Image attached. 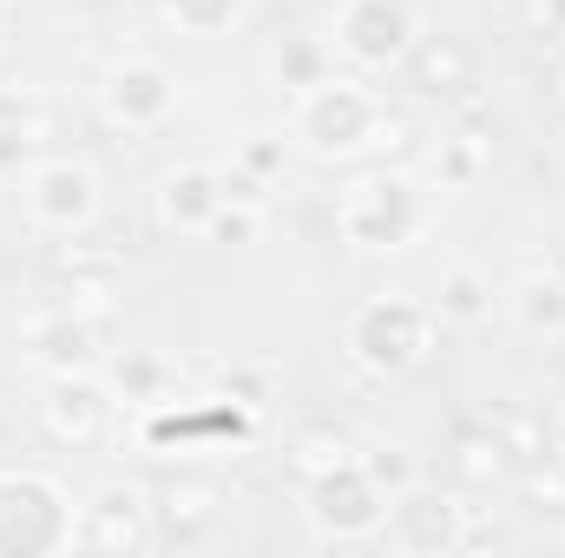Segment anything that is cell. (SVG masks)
<instances>
[{
	"label": "cell",
	"mask_w": 565,
	"mask_h": 558,
	"mask_svg": "<svg viewBox=\"0 0 565 558\" xmlns=\"http://www.w3.org/2000/svg\"><path fill=\"white\" fill-rule=\"evenodd\" d=\"M493 309V282L480 277V270H467V264H454L440 289H434V315L440 322H480Z\"/></svg>",
	"instance_id": "25"
},
{
	"label": "cell",
	"mask_w": 565,
	"mask_h": 558,
	"mask_svg": "<svg viewBox=\"0 0 565 558\" xmlns=\"http://www.w3.org/2000/svg\"><path fill=\"white\" fill-rule=\"evenodd\" d=\"M415 40H422V20L408 0H342L329 46L355 73H395V66H408Z\"/></svg>",
	"instance_id": "6"
},
{
	"label": "cell",
	"mask_w": 565,
	"mask_h": 558,
	"mask_svg": "<svg viewBox=\"0 0 565 558\" xmlns=\"http://www.w3.org/2000/svg\"><path fill=\"white\" fill-rule=\"evenodd\" d=\"M480 171H487V139L473 126H454L447 139L434 144V184L440 191H467Z\"/></svg>",
	"instance_id": "24"
},
{
	"label": "cell",
	"mask_w": 565,
	"mask_h": 558,
	"mask_svg": "<svg viewBox=\"0 0 565 558\" xmlns=\"http://www.w3.org/2000/svg\"><path fill=\"white\" fill-rule=\"evenodd\" d=\"M375 539H382L388 552H402V558H447V552H460V546H480L473 506H467L460 493L427 486V480H415L408 493L388 500V519H382Z\"/></svg>",
	"instance_id": "5"
},
{
	"label": "cell",
	"mask_w": 565,
	"mask_h": 558,
	"mask_svg": "<svg viewBox=\"0 0 565 558\" xmlns=\"http://www.w3.org/2000/svg\"><path fill=\"white\" fill-rule=\"evenodd\" d=\"M164 20L178 33H191V40H211V33H224L237 20V0H164Z\"/></svg>",
	"instance_id": "29"
},
{
	"label": "cell",
	"mask_w": 565,
	"mask_h": 558,
	"mask_svg": "<svg viewBox=\"0 0 565 558\" xmlns=\"http://www.w3.org/2000/svg\"><path fill=\"white\" fill-rule=\"evenodd\" d=\"M415 126L355 73H329L322 86L289 99V144L322 164H369L388 151H408Z\"/></svg>",
	"instance_id": "1"
},
{
	"label": "cell",
	"mask_w": 565,
	"mask_h": 558,
	"mask_svg": "<svg viewBox=\"0 0 565 558\" xmlns=\"http://www.w3.org/2000/svg\"><path fill=\"white\" fill-rule=\"evenodd\" d=\"M40 139H46V112H40V99L20 93V86H0V171H13Z\"/></svg>",
	"instance_id": "22"
},
{
	"label": "cell",
	"mask_w": 565,
	"mask_h": 558,
	"mask_svg": "<svg viewBox=\"0 0 565 558\" xmlns=\"http://www.w3.org/2000/svg\"><path fill=\"white\" fill-rule=\"evenodd\" d=\"M309 526H316V539H335V546H362V539H375L382 533V519H388V493L362 473V460H342V466H329L322 480H309Z\"/></svg>",
	"instance_id": "10"
},
{
	"label": "cell",
	"mask_w": 565,
	"mask_h": 558,
	"mask_svg": "<svg viewBox=\"0 0 565 558\" xmlns=\"http://www.w3.org/2000/svg\"><path fill=\"white\" fill-rule=\"evenodd\" d=\"M553 460H559V466H565V408H559V415H553Z\"/></svg>",
	"instance_id": "31"
},
{
	"label": "cell",
	"mask_w": 565,
	"mask_h": 558,
	"mask_svg": "<svg viewBox=\"0 0 565 558\" xmlns=\"http://www.w3.org/2000/svg\"><path fill=\"white\" fill-rule=\"evenodd\" d=\"M99 382L113 388L119 408H158L164 388H171V368H164L158 348H119V355L99 362Z\"/></svg>",
	"instance_id": "18"
},
{
	"label": "cell",
	"mask_w": 565,
	"mask_h": 558,
	"mask_svg": "<svg viewBox=\"0 0 565 558\" xmlns=\"http://www.w3.org/2000/svg\"><path fill=\"white\" fill-rule=\"evenodd\" d=\"M73 519L79 506L66 486L40 466H7L0 473V558H60L73 552Z\"/></svg>",
	"instance_id": "4"
},
{
	"label": "cell",
	"mask_w": 565,
	"mask_h": 558,
	"mask_svg": "<svg viewBox=\"0 0 565 558\" xmlns=\"http://www.w3.org/2000/svg\"><path fill=\"white\" fill-rule=\"evenodd\" d=\"M20 211H26L33 230H53V237L93 230V217H99V178H93V164H79V158H26V171H20Z\"/></svg>",
	"instance_id": "7"
},
{
	"label": "cell",
	"mask_w": 565,
	"mask_h": 558,
	"mask_svg": "<svg viewBox=\"0 0 565 558\" xmlns=\"http://www.w3.org/2000/svg\"><path fill=\"white\" fill-rule=\"evenodd\" d=\"M507 309H513V322L526 335H565V277H553V270L520 277L513 296H507Z\"/></svg>",
	"instance_id": "21"
},
{
	"label": "cell",
	"mask_w": 565,
	"mask_h": 558,
	"mask_svg": "<svg viewBox=\"0 0 565 558\" xmlns=\"http://www.w3.org/2000/svg\"><path fill=\"white\" fill-rule=\"evenodd\" d=\"M264 73H270V86H282L296 99V93H309L335 73V46L322 33H277L270 53H264Z\"/></svg>",
	"instance_id": "16"
},
{
	"label": "cell",
	"mask_w": 565,
	"mask_h": 558,
	"mask_svg": "<svg viewBox=\"0 0 565 558\" xmlns=\"http://www.w3.org/2000/svg\"><path fill=\"white\" fill-rule=\"evenodd\" d=\"M447 466H454V480H460V486H473V493H487V486H500V480H513V473H520L493 420H487V427H460V433H454Z\"/></svg>",
	"instance_id": "19"
},
{
	"label": "cell",
	"mask_w": 565,
	"mask_h": 558,
	"mask_svg": "<svg viewBox=\"0 0 565 558\" xmlns=\"http://www.w3.org/2000/svg\"><path fill=\"white\" fill-rule=\"evenodd\" d=\"M99 112L113 132H158L178 112V73L158 60H119L99 79Z\"/></svg>",
	"instance_id": "13"
},
{
	"label": "cell",
	"mask_w": 565,
	"mask_h": 558,
	"mask_svg": "<svg viewBox=\"0 0 565 558\" xmlns=\"http://www.w3.org/2000/svg\"><path fill=\"white\" fill-rule=\"evenodd\" d=\"M342 460H355V440L335 433V427H296V433L282 440V466L302 473V480H322V473L342 466Z\"/></svg>",
	"instance_id": "23"
},
{
	"label": "cell",
	"mask_w": 565,
	"mask_h": 558,
	"mask_svg": "<svg viewBox=\"0 0 565 558\" xmlns=\"http://www.w3.org/2000/svg\"><path fill=\"white\" fill-rule=\"evenodd\" d=\"M355 460H362V473L395 500V493H408L415 480H422V466H415V453L408 447H355Z\"/></svg>",
	"instance_id": "28"
},
{
	"label": "cell",
	"mask_w": 565,
	"mask_h": 558,
	"mask_svg": "<svg viewBox=\"0 0 565 558\" xmlns=\"http://www.w3.org/2000/svg\"><path fill=\"white\" fill-rule=\"evenodd\" d=\"M427 230V184L402 164H362L335 191V237L369 257H395Z\"/></svg>",
	"instance_id": "2"
},
{
	"label": "cell",
	"mask_w": 565,
	"mask_h": 558,
	"mask_svg": "<svg viewBox=\"0 0 565 558\" xmlns=\"http://www.w3.org/2000/svg\"><path fill=\"white\" fill-rule=\"evenodd\" d=\"M224 513H231V493H224L211 473H198V466L171 473V480L151 493V526H158V546H171V552L211 546V539L224 533Z\"/></svg>",
	"instance_id": "11"
},
{
	"label": "cell",
	"mask_w": 565,
	"mask_h": 558,
	"mask_svg": "<svg viewBox=\"0 0 565 558\" xmlns=\"http://www.w3.org/2000/svg\"><path fill=\"white\" fill-rule=\"evenodd\" d=\"M217 204H224V178H217L211 164H171V171L158 178V191H151L158 224L178 230V237H204V224H211Z\"/></svg>",
	"instance_id": "15"
},
{
	"label": "cell",
	"mask_w": 565,
	"mask_h": 558,
	"mask_svg": "<svg viewBox=\"0 0 565 558\" xmlns=\"http://www.w3.org/2000/svg\"><path fill=\"white\" fill-rule=\"evenodd\" d=\"M257 237H264V204H244V197H224L204 224V244L217 250H250Z\"/></svg>",
	"instance_id": "26"
},
{
	"label": "cell",
	"mask_w": 565,
	"mask_h": 558,
	"mask_svg": "<svg viewBox=\"0 0 565 558\" xmlns=\"http://www.w3.org/2000/svg\"><path fill=\"white\" fill-rule=\"evenodd\" d=\"M158 546L151 526V486L139 480H106L73 519V552H106V558H145Z\"/></svg>",
	"instance_id": "8"
},
{
	"label": "cell",
	"mask_w": 565,
	"mask_h": 558,
	"mask_svg": "<svg viewBox=\"0 0 565 558\" xmlns=\"http://www.w3.org/2000/svg\"><path fill=\"white\" fill-rule=\"evenodd\" d=\"M250 401H237V395H211V401H158V408H145V447L151 453H164V460H178V453H198V447H211V440H244L250 433Z\"/></svg>",
	"instance_id": "12"
},
{
	"label": "cell",
	"mask_w": 565,
	"mask_h": 558,
	"mask_svg": "<svg viewBox=\"0 0 565 558\" xmlns=\"http://www.w3.org/2000/svg\"><path fill=\"white\" fill-rule=\"evenodd\" d=\"M559 93H565V86H559Z\"/></svg>",
	"instance_id": "33"
},
{
	"label": "cell",
	"mask_w": 565,
	"mask_h": 558,
	"mask_svg": "<svg viewBox=\"0 0 565 558\" xmlns=\"http://www.w3.org/2000/svg\"><path fill=\"white\" fill-rule=\"evenodd\" d=\"M408 73H415V86L434 93V99H467V86H473V53H467L454 33H422L415 53H408Z\"/></svg>",
	"instance_id": "17"
},
{
	"label": "cell",
	"mask_w": 565,
	"mask_h": 558,
	"mask_svg": "<svg viewBox=\"0 0 565 558\" xmlns=\"http://www.w3.org/2000/svg\"><path fill=\"white\" fill-rule=\"evenodd\" d=\"M26 368L33 375H99L106 348H99V315H79V309H46L33 329H26Z\"/></svg>",
	"instance_id": "14"
},
{
	"label": "cell",
	"mask_w": 565,
	"mask_h": 558,
	"mask_svg": "<svg viewBox=\"0 0 565 558\" xmlns=\"http://www.w3.org/2000/svg\"><path fill=\"white\" fill-rule=\"evenodd\" d=\"M289 132H244L237 139V171L244 178H257V184H277L282 171H289Z\"/></svg>",
	"instance_id": "27"
},
{
	"label": "cell",
	"mask_w": 565,
	"mask_h": 558,
	"mask_svg": "<svg viewBox=\"0 0 565 558\" xmlns=\"http://www.w3.org/2000/svg\"><path fill=\"white\" fill-rule=\"evenodd\" d=\"M113 296H119V277H113V264H93V257H60V282H53V302L60 309H79V315H106L113 309Z\"/></svg>",
	"instance_id": "20"
},
{
	"label": "cell",
	"mask_w": 565,
	"mask_h": 558,
	"mask_svg": "<svg viewBox=\"0 0 565 558\" xmlns=\"http://www.w3.org/2000/svg\"><path fill=\"white\" fill-rule=\"evenodd\" d=\"M520 26L540 33V40H559L565 33V0H520Z\"/></svg>",
	"instance_id": "30"
},
{
	"label": "cell",
	"mask_w": 565,
	"mask_h": 558,
	"mask_svg": "<svg viewBox=\"0 0 565 558\" xmlns=\"http://www.w3.org/2000/svg\"><path fill=\"white\" fill-rule=\"evenodd\" d=\"M13 415H20V408H13V395L0 388V440H7V427H13Z\"/></svg>",
	"instance_id": "32"
},
{
	"label": "cell",
	"mask_w": 565,
	"mask_h": 558,
	"mask_svg": "<svg viewBox=\"0 0 565 558\" xmlns=\"http://www.w3.org/2000/svg\"><path fill=\"white\" fill-rule=\"evenodd\" d=\"M113 420H119V401H113V388H106L99 375H46L40 401H33V427H40L60 453H93V447H106Z\"/></svg>",
	"instance_id": "9"
},
{
	"label": "cell",
	"mask_w": 565,
	"mask_h": 558,
	"mask_svg": "<svg viewBox=\"0 0 565 558\" xmlns=\"http://www.w3.org/2000/svg\"><path fill=\"white\" fill-rule=\"evenodd\" d=\"M440 329L447 322L434 315V302L408 296V289H382V296H369V302L349 309L342 355L362 375H375V382H402V375H415L427 355L440 348Z\"/></svg>",
	"instance_id": "3"
}]
</instances>
